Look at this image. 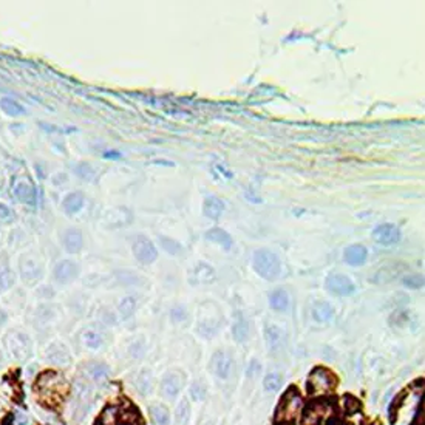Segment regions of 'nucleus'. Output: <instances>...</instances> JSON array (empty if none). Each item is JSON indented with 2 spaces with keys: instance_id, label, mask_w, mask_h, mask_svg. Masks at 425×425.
I'll list each match as a JSON object with an SVG mask.
<instances>
[{
  "instance_id": "f257e3e1",
  "label": "nucleus",
  "mask_w": 425,
  "mask_h": 425,
  "mask_svg": "<svg viewBox=\"0 0 425 425\" xmlns=\"http://www.w3.org/2000/svg\"><path fill=\"white\" fill-rule=\"evenodd\" d=\"M34 388L41 401L50 408V405H54L65 397L70 385L57 370H47L39 372V376L34 379Z\"/></svg>"
},
{
  "instance_id": "f03ea898",
  "label": "nucleus",
  "mask_w": 425,
  "mask_h": 425,
  "mask_svg": "<svg viewBox=\"0 0 425 425\" xmlns=\"http://www.w3.org/2000/svg\"><path fill=\"white\" fill-rule=\"evenodd\" d=\"M254 269L260 277L266 280H275L280 275L281 266L275 254L262 249L254 254Z\"/></svg>"
},
{
  "instance_id": "7ed1b4c3",
  "label": "nucleus",
  "mask_w": 425,
  "mask_h": 425,
  "mask_svg": "<svg viewBox=\"0 0 425 425\" xmlns=\"http://www.w3.org/2000/svg\"><path fill=\"white\" fill-rule=\"evenodd\" d=\"M6 348L9 356L17 360V362H25L28 360L33 354V345L31 340L27 334L14 331L9 334V337L6 339Z\"/></svg>"
},
{
  "instance_id": "20e7f679",
  "label": "nucleus",
  "mask_w": 425,
  "mask_h": 425,
  "mask_svg": "<svg viewBox=\"0 0 425 425\" xmlns=\"http://www.w3.org/2000/svg\"><path fill=\"white\" fill-rule=\"evenodd\" d=\"M44 362L48 367H51V370L65 368L71 364V354L65 345L56 342L47 346V350L44 353Z\"/></svg>"
},
{
  "instance_id": "39448f33",
  "label": "nucleus",
  "mask_w": 425,
  "mask_h": 425,
  "mask_svg": "<svg viewBox=\"0 0 425 425\" xmlns=\"http://www.w3.org/2000/svg\"><path fill=\"white\" fill-rule=\"evenodd\" d=\"M326 289L336 295H351L356 291V285L345 274H331L326 278Z\"/></svg>"
},
{
  "instance_id": "423d86ee",
  "label": "nucleus",
  "mask_w": 425,
  "mask_h": 425,
  "mask_svg": "<svg viewBox=\"0 0 425 425\" xmlns=\"http://www.w3.org/2000/svg\"><path fill=\"white\" fill-rule=\"evenodd\" d=\"M372 238H374L382 246H393L399 240H401V230L396 224L385 223L377 226L372 230Z\"/></svg>"
},
{
  "instance_id": "0eeeda50",
  "label": "nucleus",
  "mask_w": 425,
  "mask_h": 425,
  "mask_svg": "<svg viewBox=\"0 0 425 425\" xmlns=\"http://www.w3.org/2000/svg\"><path fill=\"white\" fill-rule=\"evenodd\" d=\"M133 254L136 257V260L141 262V263H144V265L153 263L155 260H157V257H158V251H157V248H155V244L150 240L144 238V237H139L135 241Z\"/></svg>"
},
{
  "instance_id": "6e6552de",
  "label": "nucleus",
  "mask_w": 425,
  "mask_h": 425,
  "mask_svg": "<svg viewBox=\"0 0 425 425\" xmlns=\"http://www.w3.org/2000/svg\"><path fill=\"white\" fill-rule=\"evenodd\" d=\"M181 386H183V379L178 372H167V374H164L161 379L159 390L165 399L173 401V399L178 397L179 391H181Z\"/></svg>"
},
{
  "instance_id": "1a4fd4ad",
  "label": "nucleus",
  "mask_w": 425,
  "mask_h": 425,
  "mask_svg": "<svg viewBox=\"0 0 425 425\" xmlns=\"http://www.w3.org/2000/svg\"><path fill=\"white\" fill-rule=\"evenodd\" d=\"M334 383L332 374L325 368H316L311 376L308 379V391H320V390H329Z\"/></svg>"
},
{
  "instance_id": "9d476101",
  "label": "nucleus",
  "mask_w": 425,
  "mask_h": 425,
  "mask_svg": "<svg viewBox=\"0 0 425 425\" xmlns=\"http://www.w3.org/2000/svg\"><path fill=\"white\" fill-rule=\"evenodd\" d=\"M77 274H79V267L71 260H62L53 269V277L60 285L71 283L77 277Z\"/></svg>"
},
{
  "instance_id": "9b49d317",
  "label": "nucleus",
  "mask_w": 425,
  "mask_h": 425,
  "mask_svg": "<svg viewBox=\"0 0 425 425\" xmlns=\"http://www.w3.org/2000/svg\"><path fill=\"white\" fill-rule=\"evenodd\" d=\"M212 370L218 377L226 380L230 374V370H232V362H230L229 356L224 354L223 351L215 353L212 357Z\"/></svg>"
},
{
  "instance_id": "f8f14e48",
  "label": "nucleus",
  "mask_w": 425,
  "mask_h": 425,
  "mask_svg": "<svg viewBox=\"0 0 425 425\" xmlns=\"http://www.w3.org/2000/svg\"><path fill=\"white\" fill-rule=\"evenodd\" d=\"M85 374L88 376V379L92 382L104 383L110 377V367L107 364H102V362L88 364L87 368H85Z\"/></svg>"
},
{
  "instance_id": "ddd939ff",
  "label": "nucleus",
  "mask_w": 425,
  "mask_h": 425,
  "mask_svg": "<svg viewBox=\"0 0 425 425\" xmlns=\"http://www.w3.org/2000/svg\"><path fill=\"white\" fill-rule=\"evenodd\" d=\"M345 262L351 266H360L367 262L368 251L362 244H351L350 248L345 249Z\"/></svg>"
},
{
  "instance_id": "4468645a",
  "label": "nucleus",
  "mask_w": 425,
  "mask_h": 425,
  "mask_svg": "<svg viewBox=\"0 0 425 425\" xmlns=\"http://www.w3.org/2000/svg\"><path fill=\"white\" fill-rule=\"evenodd\" d=\"M82 343L84 346H87L88 350H99V348L104 345L106 339H104V334L98 329L93 328H88L82 332Z\"/></svg>"
},
{
  "instance_id": "2eb2a0df",
  "label": "nucleus",
  "mask_w": 425,
  "mask_h": 425,
  "mask_svg": "<svg viewBox=\"0 0 425 425\" xmlns=\"http://www.w3.org/2000/svg\"><path fill=\"white\" fill-rule=\"evenodd\" d=\"M135 388L141 396H149L153 391V376L149 370H143L135 379Z\"/></svg>"
},
{
  "instance_id": "dca6fc26",
  "label": "nucleus",
  "mask_w": 425,
  "mask_h": 425,
  "mask_svg": "<svg viewBox=\"0 0 425 425\" xmlns=\"http://www.w3.org/2000/svg\"><path fill=\"white\" fill-rule=\"evenodd\" d=\"M82 234L79 230L76 229H71L68 232H65V235H63V248L67 249V252L70 254H76L79 252L81 248H82Z\"/></svg>"
},
{
  "instance_id": "f3484780",
  "label": "nucleus",
  "mask_w": 425,
  "mask_h": 425,
  "mask_svg": "<svg viewBox=\"0 0 425 425\" xmlns=\"http://www.w3.org/2000/svg\"><path fill=\"white\" fill-rule=\"evenodd\" d=\"M302 405V399L299 394H295L294 391H289L286 396H283V404L281 407L285 408V418H294L297 410Z\"/></svg>"
},
{
  "instance_id": "a211bd4d",
  "label": "nucleus",
  "mask_w": 425,
  "mask_h": 425,
  "mask_svg": "<svg viewBox=\"0 0 425 425\" xmlns=\"http://www.w3.org/2000/svg\"><path fill=\"white\" fill-rule=\"evenodd\" d=\"M150 418L155 425H170V413L165 405L153 404L150 405Z\"/></svg>"
},
{
  "instance_id": "6ab92c4d",
  "label": "nucleus",
  "mask_w": 425,
  "mask_h": 425,
  "mask_svg": "<svg viewBox=\"0 0 425 425\" xmlns=\"http://www.w3.org/2000/svg\"><path fill=\"white\" fill-rule=\"evenodd\" d=\"M269 305L275 311H285L289 306V297L285 289H275L269 295Z\"/></svg>"
},
{
  "instance_id": "aec40b11",
  "label": "nucleus",
  "mask_w": 425,
  "mask_h": 425,
  "mask_svg": "<svg viewBox=\"0 0 425 425\" xmlns=\"http://www.w3.org/2000/svg\"><path fill=\"white\" fill-rule=\"evenodd\" d=\"M192 277H195V278H192L193 283H211L215 280V272L211 266L201 263L192 272Z\"/></svg>"
},
{
  "instance_id": "412c9836",
  "label": "nucleus",
  "mask_w": 425,
  "mask_h": 425,
  "mask_svg": "<svg viewBox=\"0 0 425 425\" xmlns=\"http://www.w3.org/2000/svg\"><path fill=\"white\" fill-rule=\"evenodd\" d=\"M42 275V266L34 260H27L22 265V277L28 281H34Z\"/></svg>"
},
{
  "instance_id": "4be33fe9",
  "label": "nucleus",
  "mask_w": 425,
  "mask_h": 425,
  "mask_svg": "<svg viewBox=\"0 0 425 425\" xmlns=\"http://www.w3.org/2000/svg\"><path fill=\"white\" fill-rule=\"evenodd\" d=\"M224 209V204L216 197H209L204 201V213L211 218H218Z\"/></svg>"
},
{
  "instance_id": "5701e85b",
  "label": "nucleus",
  "mask_w": 425,
  "mask_h": 425,
  "mask_svg": "<svg viewBox=\"0 0 425 425\" xmlns=\"http://www.w3.org/2000/svg\"><path fill=\"white\" fill-rule=\"evenodd\" d=\"M332 316H334V309L328 303H325V302L316 303L313 306V317L317 321H328V320L332 319Z\"/></svg>"
},
{
  "instance_id": "b1692460",
  "label": "nucleus",
  "mask_w": 425,
  "mask_h": 425,
  "mask_svg": "<svg viewBox=\"0 0 425 425\" xmlns=\"http://www.w3.org/2000/svg\"><path fill=\"white\" fill-rule=\"evenodd\" d=\"M206 237H208V238H209L211 241H213V243H218V244H220V246H223L224 249H229V248L232 246V238L226 234L223 229L215 227V229L209 230L208 234H206Z\"/></svg>"
},
{
  "instance_id": "393cba45",
  "label": "nucleus",
  "mask_w": 425,
  "mask_h": 425,
  "mask_svg": "<svg viewBox=\"0 0 425 425\" xmlns=\"http://www.w3.org/2000/svg\"><path fill=\"white\" fill-rule=\"evenodd\" d=\"M82 206H84V197H82V193H79V192L70 193V195L63 200V208H65V211L68 213L77 212L82 208Z\"/></svg>"
},
{
  "instance_id": "a878e982",
  "label": "nucleus",
  "mask_w": 425,
  "mask_h": 425,
  "mask_svg": "<svg viewBox=\"0 0 425 425\" xmlns=\"http://www.w3.org/2000/svg\"><path fill=\"white\" fill-rule=\"evenodd\" d=\"M16 197L23 201V203H28V204H34L36 203V192L30 184H19L16 187Z\"/></svg>"
},
{
  "instance_id": "bb28decb",
  "label": "nucleus",
  "mask_w": 425,
  "mask_h": 425,
  "mask_svg": "<svg viewBox=\"0 0 425 425\" xmlns=\"http://www.w3.org/2000/svg\"><path fill=\"white\" fill-rule=\"evenodd\" d=\"M190 419V405L186 399L179 401V404L176 405L175 410V421L178 425H186Z\"/></svg>"
},
{
  "instance_id": "cd10ccee",
  "label": "nucleus",
  "mask_w": 425,
  "mask_h": 425,
  "mask_svg": "<svg viewBox=\"0 0 425 425\" xmlns=\"http://www.w3.org/2000/svg\"><path fill=\"white\" fill-rule=\"evenodd\" d=\"M266 340H267V345L270 350H278V348L281 346L283 343V336H281V331L277 329V328H267L266 329Z\"/></svg>"
},
{
  "instance_id": "c85d7f7f",
  "label": "nucleus",
  "mask_w": 425,
  "mask_h": 425,
  "mask_svg": "<svg viewBox=\"0 0 425 425\" xmlns=\"http://www.w3.org/2000/svg\"><path fill=\"white\" fill-rule=\"evenodd\" d=\"M0 107L3 108L5 113H8L9 116H17V114H22L25 111V108L17 104L16 101H12L9 98H3L2 101H0Z\"/></svg>"
},
{
  "instance_id": "c756f323",
  "label": "nucleus",
  "mask_w": 425,
  "mask_h": 425,
  "mask_svg": "<svg viewBox=\"0 0 425 425\" xmlns=\"http://www.w3.org/2000/svg\"><path fill=\"white\" fill-rule=\"evenodd\" d=\"M263 386L267 393H275L278 391V388L281 386V377L277 374V372H270L267 374L263 380Z\"/></svg>"
},
{
  "instance_id": "7c9ffc66",
  "label": "nucleus",
  "mask_w": 425,
  "mask_h": 425,
  "mask_svg": "<svg viewBox=\"0 0 425 425\" xmlns=\"http://www.w3.org/2000/svg\"><path fill=\"white\" fill-rule=\"evenodd\" d=\"M135 308H136V299H135V297H125V299H122L121 303H119V306H118L119 314H121L124 319L130 317V316L133 314V311H135Z\"/></svg>"
},
{
  "instance_id": "2f4dec72",
  "label": "nucleus",
  "mask_w": 425,
  "mask_h": 425,
  "mask_svg": "<svg viewBox=\"0 0 425 425\" xmlns=\"http://www.w3.org/2000/svg\"><path fill=\"white\" fill-rule=\"evenodd\" d=\"M189 393H190V397L193 399V401H203V399L206 397V385L203 383V382H193L192 385H190V390H189Z\"/></svg>"
},
{
  "instance_id": "473e14b6",
  "label": "nucleus",
  "mask_w": 425,
  "mask_h": 425,
  "mask_svg": "<svg viewBox=\"0 0 425 425\" xmlns=\"http://www.w3.org/2000/svg\"><path fill=\"white\" fill-rule=\"evenodd\" d=\"M234 336H235V339H237L238 342L246 340V336H248V325H246V321H244L241 317H240L238 321H235V325H234Z\"/></svg>"
},
{
  "instance_id": "72a5a7b5",
  "label": "nucleus",
  "mask_w": 425,
  "mask_h": 425,
  "mask_svg": "<svg viewBox=\"0 0 425 425\" xmlns=\"http://www.w3.org/2000/svg\"><path fill=\"white\" fill-rule=\"evenodd\" d=\"M12 285V274L8 267L0 269V292H3Z\"/></svg>"
},
{
  "instance_id": "f704fd0d",
  "label": "nucleus",
  "mask_w": 425,
  "mask_h": 425,
  "mask_svg": "<svg viewBox=\"0 0 425 425\" xmlns=\"http://www.w3.org/2000/svg\"><path fill=\"white\" fill-rule=\"evenodd\" d=\"M404 283L410 288H419V286H422V278L419 275H411V277L405 278Z\"/></svg>"
},
{
  "instance_id": "c9c22d12",
  "label": "nucleus",
  "mask_w": 425,
  "mask_h": 425,
  "mask_svg": "<svg viewBox=\"0 0 425 425\" xmlns=\"http://www.w3.org/2000/svg\"><path fill=\"white\" fill-rule=\"evenodd\" d=\"M260 370H262L260 365H257V362H252L251 367L248 368V376H249V377H255V376L260 372Z\"/></svg>"
},
{
  "instance_id": "e433bc0d",
  "label": "nucleus",
  "mask_w": 425,
  "mask_h": 425,
  "mask_svg": "<svg viewBox=\"0 0 425 425\" xmlns=\"http://www.w3.org/2000/svg\"><path fill=\"white\" fill-rule=\"evenodd\" d=\"M9 215H11V211L6 208V206L0 204V220H8Z\"/></svg>"
},
{
  "instance_id": "4c0bfd02",
  "label": "nucleus",
  "mask_w": 425,
  "mask_h": 425,
  "mask_svg": "<svg viewBox=\"0 0 425 425\" xmlns=\"http://www.w3.org/2000/svg\"><path fill=\"white\" fill-rule=\"evenodd\" d=\"M5 321H6V316H5V313L0 311V325H3Z\"/></svg>"
}]
</instances>
